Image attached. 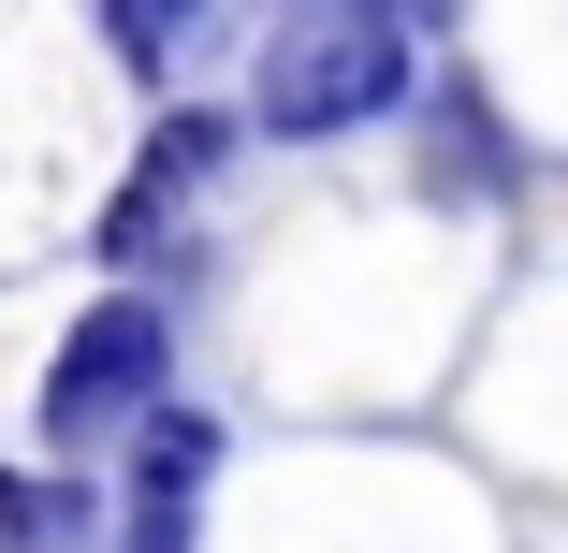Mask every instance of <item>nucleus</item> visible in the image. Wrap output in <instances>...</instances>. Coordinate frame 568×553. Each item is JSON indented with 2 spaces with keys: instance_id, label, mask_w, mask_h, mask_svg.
<instances>
[{
  "instance_id": "obj_4",
  "label": "nucleus",
  "mask_w": 568,
  "mask_h": 553,
  "mask_svg": "<svg viewBox=\"0 0 568 553\" xmlns=\"http://www.w3.org/2000/svg\"><path fill=\"white\" fill-rule=\"evenodd\" d=\"M423 117H437V146H423V204H496V190H510V132L481 117V88H467V73H437V88H423Z\"/></svg>"
},
{
  "instance_id": "obj_3",
  "label": "nucleus",
  "mask_w": 568,
  "mask_h": 553,
  "mask_svg": "<svg viewBox=\"0 0 568 553\" xmlns=\"http://www.w3.org/2000/svg\"><path fill=\"white\" fill-rule=\"evenodd\" d=\"M204 175H219V117H161V132H146V161H132V190L102 204V263H146Z\"/></svg>"
},
{
  "instance_id": "obj_1",
  "label": "nucleus",
  "mask_w": 568,
  "mask_h": 553,
  "mask_svg": "<svg viewBox=\"0 0 568 553\" xmlns=\"http://www.w3.org/2000/svg\"><path fill=\"white\" fill-rule=\"evenodd\" d=\"M248 88H263V132H292V146L365 132L408 102V16H379V0H277Z\"/></svg>"
},
{
  "instance_id": "obj_7",
  "label": "nucleus",
  "mask_w": 568,
  "mask_h": 553,
  "mask_svg": "<svg viewBox=\"0 0 568 553\" xmlns=\"http://www.w3.org/2000/svg\"><path fill=\"white\" fill-rule=\"evenodd\" d=\"M379 16H452V0H379Z\"/></svg>"
},
{
  "instance_id": "obj_5",
  "label": "nucleus",
  "mask_w": 568,
  "mask_h": 553,
  "mask_svg": "<svg viewBox=\"0 0 568 553\" xmlns=\"http://www.w3.org/2000/svg\"><path fill=\"white\" fill-rule=\"evenodd\" d=\"M204 481H219V422L204 408H161L146 452H132V510H204Z\"/></svg>"
},
{
  "instance_id": "obj_6",
  "label": "nucleus",
  "mask_w": 568,
  "mask_h": 553,
  "mask_svg": "<svg viewBox=\"0 0 568 553\" xmlns=\"http://www.w3.org/2000/svg\"><path fill=\"white\" fill-rule=\"evenodd\" d=\"M102 16H118V59H132V73H161L175 30H204V0H102Z\"/></svg>"
},
{
  "instance_id": "obj_2",
  "label": "nucleus",
  "mask_w": 568,
  "mask_h": 553,
  "mask_svg": "<svg viewBox=\"0 0 568 553\" xmlns=\"http://www.w3.org/2000/svg\"><path fill=\"white\" fill-rule=\"evenodd\" d=\"M161 365H175V320L146 291H102L73 336H59V365H44V452L73 467L88 437H118L132 408H161Z\"/></svg>"
}]
</instances>
